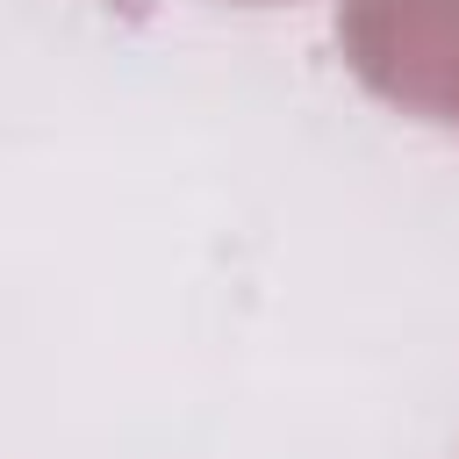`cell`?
Instances as JSON below:
<instances>
[{"instance_id":"6da1fadb","label":"cell","mask_w":459,"mask_h":459,"mask_svg":"<svg viewBox=\"0 0 459 459\" xmlns=\"http://www.w3.org/2000/svg\"><path fill=\"white\" fill-rule=\"evenodd\" d=\"M337 50L387 108L459 129V0H344Z\"/></svg>"}]
</instances>
